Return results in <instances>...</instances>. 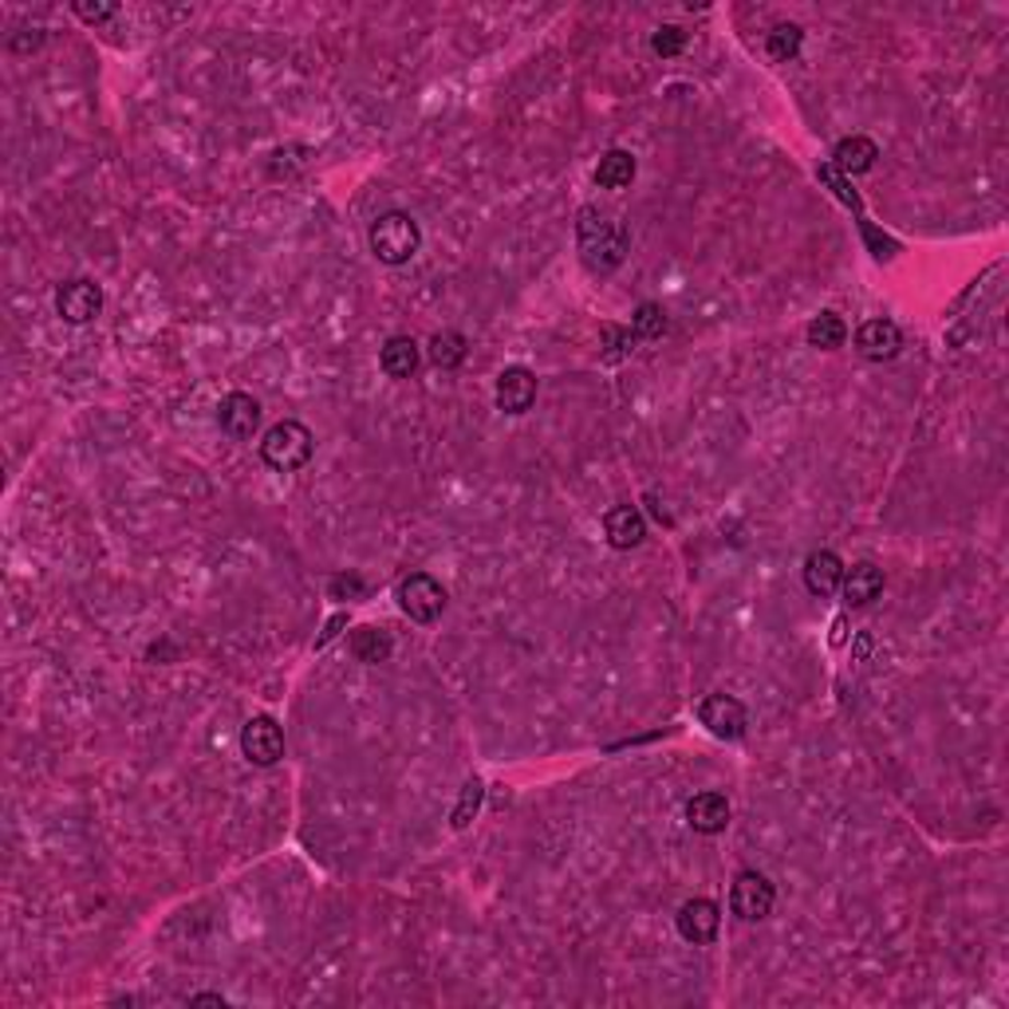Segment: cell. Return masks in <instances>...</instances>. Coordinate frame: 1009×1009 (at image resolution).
Here are the masks:
<instances>
[{
    "mask_svg": "<svg viewBox=\"0 0 1009 1009\" xmlns=\"http://www.w3.org/2000/svg\"><path fill=\"white\" fill-rule=\"evenodd\" d=\"M576 245H580V256H584V265H588L592 273H611V268H619L623 261H628L631 233L616 214L596 209V206H584L580 209V221H576Z\"/></svg>",
    "mask_w": 1009,
    "mask_h": 1009,
    "instance_id": "obj_1",
    "label": "cell"
},
{
    "mask_svg": "<svg viewBox=\"0 0 1009 1009\" xmlns=\"http://www.w3.org/2000/svg\"><path fill=\"white\" fill-rule=\"evenodd\" d=\"M312 450H316L312 431L296 418L276 422V426L265 431V438H261V458H265V466H273L280 473L305 470L308 461H312Z\"/></svg>",
    "mask_w": 1009,
    "mask_h": 1009,
    "instance_id": "obj_2",
    "label": "cell"
},
{
    "mask_svg": "<svg viewBox=\"0 0 1009 1009\" xmlns=\"http://www.w3.org/2000/svg\"><path fill=\"white\" fill-rule=\"evenodd\" d=\"M367 241H371V253L379 256L382 265H406V261L418 253L422 233H418V221H414L411 214L391 209V214L375 217Z\"/></svg>",
    "mask_w": 1009,
    "mask_h": 1009,
    "instance_id": "obj_3",
    "label": "cell"
},
{
    "mask_svg": "<svg viewBox=\"0 0 1009 1009\" xmlns=\"http://www.w3.org/2000/svg\"><path fill=\"white\" fill-rule=\"evenodd\" d=\"M394 599H399V608L414 623H434L442 616V608H446V588L434 576H426V572H411L406 580H399Z\"/></svg>",
    "mask_w": 1009,
    "mask_h": 1009,
    "instance_id": "obj_4",
    "label": "cell"
},
{
    "mask_svg": "<svg viewBox=\"0 0 1009 1009\" xmlns=\"http://www.w3.org/2000/svg\"><path fill=\"white\" fill-rule=\"evenodd\" d=\"M773 903H777L773 883L765 880L761 872H742L734 880V887H730V911L745 922H761L765 915L773 911Z\"/></svg>",
    "mask_w": 1009,
    "mask_h": 1009,
    "instance_id": "obj_5",
    "label": "cell"
},
{
    "mask_svg": "<svg viewBox=\"0 0 1009 1009\" xmlns=\"http://www.w3.org/2000/svg\"><path fill=\"white\" fill-rule=\"evenodd\" d=\"M698 722L722 742H737L745 734V725H749V710L734 695H706L702 706H698Z\"/></svg>",
    "mask_w": 1009,
    "mask_h": 1009,
    "instance_id": "obj_6",
    "label": "cell"
},
{
    "mask_svg": "<svg viewBox=\"0 0 1009 1009\" xmlns=\"http://www.w3.org/2000/svg\"><path fill=\"white\" fill-rule=\"evenodd\" d=\"M241 754L253 765H276L285 757V730L276 725V718L256 714L241 730Z\"/></svg>",
    "mask_w": 1009,
    "mask_h": 1009,
    "instance_id": "obj_7",
    "label": "cell"
},
{
    "mask_svg": "<svg viewBox=\"0 0 1009 1009\" xmlns=\"http://www.w3.org/2000/svg\"><path fill=\"white\" fill-rule=\"evenodd\" d=\"M675 922H678V935H683L686 942L706 947V942H714L718 931H722V907H718L714 899H706V895H695V899H686L683 907H678Z\"/></svg>",
    "mask_w": 1009,
    "mask_h": 1009,
    "instance_id": "obj_8",
    "label": "cell"
},
{
    "mask_svg": "<svg viewBox=\"0 0 1009 1009\" xmlns=\"http://www.w3.org/2000/svg\"><path fill=\"white\" fill-rule=\"evenodd\" d=\"M537 375L529 371V367H520V363H513V367H505V371L497 375V387H493V399H497V406L505 414H525L537 402Z\"/></svg>",
    "mask_w": 1009,
    "mask_h": 1009,
    "instance_id": "obj_9",
    "label": "cell"
},
{
    "mask_svg": "<svg viewBox=\"0 0 1009 1009\" xmlns=\"http://www.w3.org/2000/svg\"><path fill=\"white\" fill-rule=\"evenodd\" d=\"M217 422H221V431H226L229 438L249 442L261 431V402L245 391H229L226 399H221V406H217Z\"/></svg>",
    "mask_w": 1009,
    "mask_h": 1009,
    "instance_id": "obj_10",
    "label": "cell"
},
{
    "mask_svg": "<svg viewBox=\"0 0 1009 1009\" xmlns=\"http://www.w3.org/2000/svg\"><path fill=\"white\" fill-rule=\"evenodd\" d=\"M56 312L64 316L68 324H91V320L103 312V288L91 285V280H68V285H59Z\"/></svg>",
    "mask_w": 1009,
    "mask_h": 1009,
    "instance_id": "obj_11",
    "label": "cell"
},
{
    "mask_svg": "<svg viewBox=\"0 0 1009 1009\" xmlns=\"http://www.w3.org/2000/svg\"><path fill=\"white\" fill-rule=\"evenodd\" d=\"M899 347H903V332L892 320H868V324H860V332H856V352L872 363L895 359Z\"/></svg>",
    "mask_w": 1009,
    "mask_h": 1009,
    "instance_id": "obj_12",
    "label": "cell"
},
{
    "mask_svg": "<svg viewBox=\"0 0 1009 1009\" xmlns=\"http://www.w3.org/2000/svg\"><path fill=\"white\" fill-rule=\"evenodd\" d=\"M604 537H608V544L619 552L639 549L643 537H647V520H643V513H639L635 505H616V509H608V517H604Z\"/></svg>",
    "mask_w": 1009,
    "mask_h": 1009,
    "instance_id": "obj_13",
    "label": "cell"
},
{
    "mask_svg": "<svg viewBox=\"0 0 1009 1009\" xmlns=\"http://www.w3.org/2000/svg\"><path fill=\"white\" fill-rule=\"evenodd\" d=\"M686 821H690V828L702 836L725 833V824H730V801H725L722 793H714V789H706V793L686 801Z\"/></svg>",
    "mask_w": 1009,
    "mask_h": 1009,
    "instance_id": "obj_14",
    "label": "cell"
},
{
    "mask_svg": "<svg viewBox=\"0 0 1009 1009\" xmlns=\"http://www.w3.org/2000/svg\"><path fill=\"white\" fill-rule=\"evenodd\" d=\"M844 604L848 608H868V604H875L883 592V572L875 569V564H868V560H860V564H852V569H844Z\"/></svg>",
    "mask_w": 1009,
    "mask_h": 1009,
    "instance_id": "obj_15",
    "label": "cell"
},
{
    "mask_svg": "<svg viewBox=\"0 0 1009 1009\" xmlns=\"http://www.w3.org/2000/svg\"><path fill=\"white\" fill-rule=\"evenodd\" d=\"M844 580V560L836 557V552L828 549H816L813 557L804 560V588L813 592V596H833L836 588H840Z\"/></svg>",
    "mask_w": 1009,
    "mask_h": 1009,
    "instance_id": "obj_16",
    "label": "cell"
},
{
    "mask_svg": "<svg viewBox=\"0 0 1009 1009\" xmlns=\"http://www.w3.org/2000/svg\"><path fill=\"white\" fill-rule=\"evenodd\" d=\"M875 158H880V147H875L868 135H848L836 142L833 150V170H840V174H868V170L875 167Z\"/></svg>",
    "mask_w": 1009,
    "mask_h": 1009,
    "instance_id": "obj_17",
    "label": "cell"
},
{
    "mask_svg": "<svg viewBox=\"0 0 1009 1009\" xmlns=\"http://www.w3.org/2000/svg\"><path fill=\"white\" fill-rule=\"evenodd\" d=\"M418 343L411 340V335H391V340L382 343L379 352V367L391 379H411L414 371H418Z\"/></svg>",
    "mask_w": 1009,
    "mask_h": 1009,
    "instance_id": "obj_18",
    "label": "cell"
},
{
    "mask_svg": "<svg viewBox=\"0 0 1009 1009\" xmlns=\"http://www.w3.org/2000/svg\"><path fill=\"white\" fill-rule=\"evenodd\" d=\"M635 154L631 150H608L596 167V186L599 190H628L635 182Z\"/></svg>",
    "mask_w": 1009,
    "mask_h": 1009,
    "instance_id": "obj_19",
    "label": "cell"
},
{
    "mask_svg": "<svg viewBox=\"0 0 1009 1009\" xmlns=\"http://www.w3.org/2000/svg\"><path fill=\"white\" fill-rule=\"evenodd\" d=\"M804 340H809V347H816V352H836V347H844V340H848V324H844L840 312H821L809 320Z\"/></svg>",
    "mask_w": 1009,
    "mask_h": 1009,
    "instance_id": "obj_20",
    "label": "cell"
},
{
    "mask_svg": "<svg viewBox=\"0 0 1009 1009\" xmlns=\"http://www.w3.org/2000/svg\"><path fill=\"white\" fill-rule=\"evenodd\" d=\"M391 651H394V643L382 628H355L352 631V655L359 658V663H371V667L375 663H387Z\"/></svg>",
    "mask_w": 1009,
    "mask_h": 1009,
    "instance_id": "obj_21",
    "label": "cell"
},
{
    "mask_svg": "<svg viewBox=\"0 0 1009 1009\" xmlns=\"http://www.w3.org/2000/svg\"><path fill=\"white\" fill-rule=\"evenodd\" d=\"M466 352H470V343H466V335H461V332H434L431 335V347H426L431 363H434V367H442V371H454V367H461Z\"/></svg>",
    "mask_w": 1009,
    "mask_h": 1009,
    "instance_id": "obj_22",
    "label": "cell"
},
{
    "mask_svg": "<svg viewBox=\"0 0 1009 1009\" xmlns=\"http://www.w3.org/2000/svg\"><path fill=\"white\" fill-rule=\"evenodd\" d=\"M481 801H485V784H481L478 777H470V781L461 784L458 804H454V813H450V824L458 828V833L461 828H470V821L481 813Z\"/></svg>",
    "mask_w": 1009,
    "mask_h": 1009,
    "instance_id": "obj_23",
    "label": "cell"
},
{
    "mask_svg": "<svg viewBox=\"0 0 1009 1009\" xmlns=\"http://www.w3.org/2000/svg\"><path fill=\"white\" fill-rule=\"evenodd\" d=\"M667 332V312L663 305H639L635 316H631V335L635 340H658Z\"/></svg>",
    "mask_w": 1009,
    "mask_h": 1009,
    "instance_id": "obj_24",
    "label": "cell"
},
{
    "mask_svg": "<svg viewBox=\"0 0 1009 1009\" xmlns=\"http://www.w3.org/2000/svg\"><path fill=\"white\" fill-rule=\"evenodd\" d=\"M801 39H804V32L796 28V24H773L769 36H765V48H769L773 59H793L796 51H801Z\"/></svg>",
    "mask_w": 1009,
    "mask_h": 1009,
    "instance_id": "obj_25",
    "label": "cell"
},
{
    "mask_svg": "<svg viewBox=\"0 0 1009 1009\" xmlns=\"http://www.w3.org/2000/svg\"><path fill=\"white\" fill-rule=\"evenodd\" d=\"M651 48H655V56H663V59L678 56V51L686 48V32L678 28V24H663V28H655V36H651Z\"/></svg>",
    "mask_w": 1009,
    "mask_h": 1009,
    "instance_id": "obj_26",
    "label": "cell"
},
{
    "mask_svg": "<svg viewBox=\"0 0 1009 1009\" xmlns=\"http://www.w3.org/2000/svg\"><path fill=\"white\" fill-rule=\"evenodd\" d=\"M328 596L332 599H363L367 596V584H363L355 572H340V576L328 580Z\"/></svg>",
    "mask_w": 1009,
    "mask_h": 1009,
    "instance_id": "obj_27",
    "label": "cell"
},
{
    "mask_svg": "<svg viewBox=\"0 0 1009 1009\" xmlns=\"http://www.w3.org/2000/svg\"><path fill=\"white\" fill-rule=\"evenodd\" d=\"M631 328H616V324H608L604 328V343H608V352H604V363H619L623 355L631 352Z\"/></svg>",
    "mask_w": 1009,
    "mask_h": 1009,
    "instance_id": "obj_28",
    "label": "cell"
},
{
    "mask_svg": "<svg viewBox=\"0 0 1009 1009\" xmlns=\"http://www.w3.org/2000/svg\"><path fill=\"white\" fill-rule=\"evenodd\" d=\"M115 4H88V0H79L76 4V16L79 20H88V24H99V20H111L115 16Z\"/></svg>",
    "mask_w": 1009,
    "mask_h": 1009,
    "instance_id": "obj_29",
    "label": "cell"
},
{
    "mask_svg": "<svg viewBox=\"0 0 1009 1009\" xmlns=\"http://www.w3.org/2000/svg\"><path fill=\"white\" fill-rule=\"evenodd\" d=\"M343 623H347V616H332V619H328V628L320 631V639H316V647H328V643H332V639L343 631Z\"/></svg>",
    "mask_w": 1009,
    "mask_h": 1009,
    "instance_id": "obj_30",
    "label": "cell"
},
{
    "mask_svg": "<svg viewBox=\"0 0 1009 1009\" xmlns=\"http://www.w3.org/2000/svg\"><path fill=\"white\" fill-rule=\"evenodd\" d=\"M9 44H12V51H28V48H39V44H44V36H39V32H32V36H12Z\"/></svg>",
    "mask_w": 1009,
    "mask_h": 1009,
    "instance_id": "obj_31",
    "label": "cell"
},
{
    "mask_svg": "<svg viewBox=\"0 0 1009 1009\" xmlns=\"http://www.w3.org/2000/svg\"><path fill=\"white\" fill-rule=\"evenodd\" d=\"M844 635H848V619L836 616V619H833V635H828V643H833V647H844Z\"/></svg>",
    "mask_w": 1009,
    "mask_h": 1009,
    "instance_id": "obj_32",
    "label": "cell"
},
{
    "mask_svg": "<svg viewBox=\"0 0 1009 1009\" xmlns=\"http://www.w3.org/2000/svg\"><path fill=\"white\" fill-rule=\"evenodd\" d=\"M190 1001H214V1006H226V998H221V994H194Z\"/></svg>",
    "mask_w": 1009,
    "mask_h": 1009,
    "instance_id": "obj_33",
    "label": "cell"
}]
</instances>
